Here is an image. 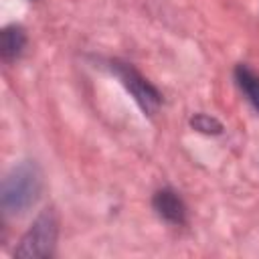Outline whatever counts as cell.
<instances>
[{"mask_svg":"<svg viewBox=\"0 0 259 259\" xmlns=\"http://www.w3.org/2000/svg\"><path fill=\"white\" fill-rule=\"evenodd\" d=\"M42 192L40 168L26 160L10 168L2 180V208L6 214H22L36 204Z\"/></svg>","mask_w":259,"mask_h":259,"instance_id":"cell-1","label":"cell"},{"mask_svg":"<svg viewBox=\"0 0 259 259\" xmlns=\"http://www.w3.org/2000/svg\"><path fill=\"white\" fill-rule=\"evenodd\" d=\"M57 233H59V223H57L55 212L51 208L42 210L34 219L30 229L22 235L20 245L16 247L14 255H18V257H49L55 249Z\"/></svg>","mask_w":259,"mask_h":259,"instance_id":"cell-2","label":"cell"},{"mask_svg":"<svg viewBox=\"0 0 259 259\" xmlns=\"http://www.w3.org/2000/svg\"><path fill=\"white\" fill-rule=\"evenodd\" d=\"M111 71L117 75L121 85L130 91V95L134 97L138 107L144 111V115H154L156 109L162 103V95L158 93V89L152 83H148V79H144L134 67H130L125 63L113 61L111 63Z\"/></svg>","mask_w":259,"mask_h":259,"instance_id":"cell-3","label":"cell"},{"mask_svg":"<svg viewBox=\"0 0 259 259\" xmlns=\"http://www.w3.org/2000/svg\"><path fill=\"white\" fill-rule=\"evenodd\" d=\"M152 206H154L156 214L170 225H184V221H186V206H184L182 198L178 196V192H174L172 188L156 190V194L152 198Z\"/></svg>","mask_w":259,"mask_h":259,"instance_id":"cell-4","label":"cell"},{"mask_svg":"<svg viewBox=\"0 0 259 259\" xmlns=\"http://www.w3.org/2000/svg\"><path fill=\"white\" fill-rule=\"evenodd\" d=\"M26 45V34H24V28L18 26V24H8L2 28V34H0V53H2V59L6 63L18 59L22 55V49Z\"/></svg>","mask_w":259,"mask_h":259,"instance_id":"cell-5","label":"cell"},{"mask_svg":"<svg viewBox=\"0 0 259 259\" xmlns=\"http://www.w3.org/2000/svg\"><path fill=\"white\" fill-rule=\"evenodd\" d=\"M235 81L245 99L251 103L255 111H259V73L249 69L247 65H237L235 69Z\"/></svg>","mask_w":259,"mask_h":259,"instance_id":"cell-6","label":"cell"},{"mask_svg":"<svg viewBox=\"0 0 259 259\" xmlns=\"http://www.w3.org/2000/svg\"><path fill=\"white\" fill-rule=\"evenodd\" d=\"M190 123H192L194 130H198V132H202V134H221V132H223V125H221L214 117L204 115V113L194 115V117L190 119Z\"/></svg>","mask_w":259,"mask_h":259,"instance_id":"cell-7","label":"cell"}]
</instances>
